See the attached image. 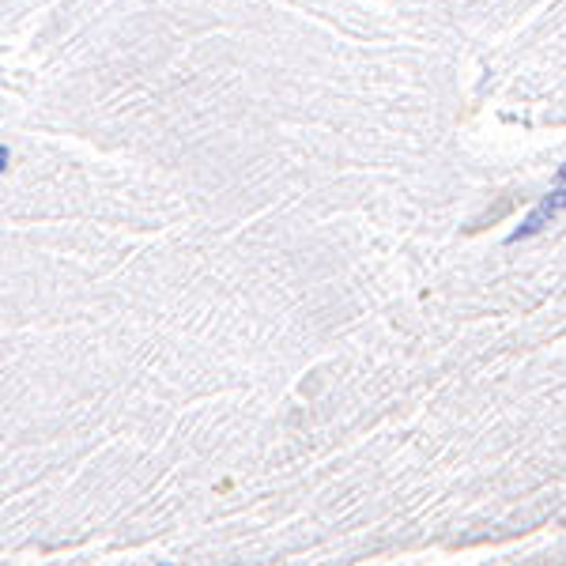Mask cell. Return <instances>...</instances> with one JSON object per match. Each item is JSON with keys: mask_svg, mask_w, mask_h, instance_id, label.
<instances>
[{"mask_svg": "<svg viewBox=\"0 0 566 566\" xmlns=\"http://www.w3.org/2000/svg\"><path fill=\"white\" fill-rule=\"evenodd\" d=\"M4 167H8V148H0V175H4Z\"/></svg>", "mask_w": 566, "mask_h": 566, "instance_id": "obj_1", "label": "cell"}, {"mask_svg": "<svg viewBox=\"0 0 566 566\" xmlns=\"http://www.w3.org/2000/svg\"><path fill=\"white\" fill-rule=\"evenodd\" d=\"M559 181H566V167H563V170H559Z\"/></svg>", "mask_w": 566, "mask_h": 566, "instance_id": "obj_2", "label": "cell"}]
</instances>
